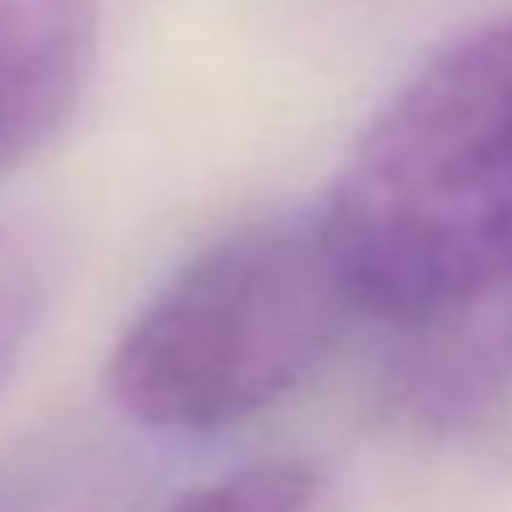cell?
Wrapping results in <instances>:
<instances>
[{
  "label": "cell",
  "instance_id": "7",
  "mask_svg": "<svg viewBox=\"0 0 512 512\" xmlns=\"http://www.w3.org/2000/svg\"><path fill=\"white\" fill-rule=\"evenodd\" d=\"M487 302H497V312H487V322H492V332H497V342H502V352L512 362V282L502 292H492Z\"/></svg>",
  "mask_w": 512,
  "mask_h": 512
},
{
  "label": "cell",
  "instance_id": "3",
  "mask_svg": "<svg viewBox=\"0 0 512 512\" xmlns=\"http://www.w3.org/2000/svg\"><path fill=\"white\" fill-rule=\"evenodd\" d=\"M96 41V0H0V171L76 111Z\"/></svg>",
  "mask_w": 512,
  "mask_h": 512
},
{
  "label": "cell",
  "instance_id": "1",
  "mask_svg": "<svg viewBox=\"0 0 512 512\" xmlns=\"http://www.w3.org/2000/svg\"><path fill=\"white\" fill-rule=\"evenodd\" d=\"M317 221L367 317L437 322L512 282V16L387 101Z\"/></svg>",
  "mask_w": 512,
  "mask_h": 512
},
{
  "label": "cell",
  "instance_id": "4",
  "mask_svg": "<svg viewBox=\"0 0 512 512\" xmlns=\"http://www.w3.org/2000/svg\"><path fill=\"white\" fill-rule=\"evenodd\" d=\"M141 442L111 427H66L0 457V512H131L151 487Z\"/></svg>",
  "mask_w": 512,
  "mask_h": 512
},
{
  "label": "cell",
  "instance_id": "6",
  "mask_svg": "<svg viewBox=\"0 0 512 512\" xmlns=\"http://www.w3.org/2000/svg\"><path fill=\"white\" fill-rule=\"evenodd\" d=\"M317 492H322L317 467L297 457H272V462H246L236 472H221L181 492L161 512H317Z\"/></svg>",
  "mask_w": 512,
  "mask_h": 512
},
{
  "label": "cell",
  "instance_id": "5",
  "mask_svg": "<svg viewBox=\"0 0 512 512\" xmlns=\"http://www.w3.org/2000/svg\"><path fill=\"white\" fill-rule=\"evenodd\" d=\"M61 282V246L41 221L0 226V382H6L36 337L51 292Z\"/></svg>",
  "mask_w": 512,
  "mask_h": 512
},
{
  "label": "cell",
  "instance_id": "2",
  "mask_svg": "<svg viewBox=\"0 0 512 512\" xmlns=\"http://www.w3.org/2000/svg\"><path fill=\"white\" fill-rule=\"evenodd\" d=\"M352 317L322 221H256L166 277L111 347L106 392L141 432H226L307 387Z\"/></svg>",
  "mask_w": 512,
  "mask_h": 512
}]
</instances>
